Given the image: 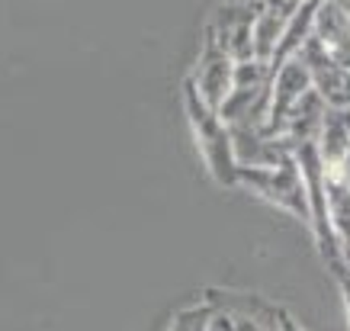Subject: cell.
Masks as SVG:
<instances>
[{"label":"cell","instance_id":"14","mask_svg":"<svg viewBox=\"0 0 350 331\" xmlns=\"http://www.w3.org/2000/svg\"><path fill=\"white\" fill-rule=\"evenodd\" d=\"M338 283H340V293H344V309H347V321H350V270L344 277H338Z\"/></svg>","mask_w":350,"mask_h":331},{"label":"cell","instance_id":"4","mask_svg":"<svg viewBox=\"0 0 350 331\" xmlns=\"http://www.w3.org/2000/svg\"><path fill=\"white\" fill-rule=\"evenodd\" d=\"M234 64L238 62H234L232 55L225 52L222 45L206 32L200 58H196V64H193V71L187 75V81H190L193 90H196L209 107L219 109L225 103V96L232 94V87H234Z\"/></svg>","mask_w":350,"mask_h":331},{"label":"cell","instance_id":"5","mask_svg":"<svg viewBox=\"0 0 350 331\" xmlns=\"http://www.w3.org/2000/svg\"><path fill=\"white\" fill-rule=\"evenodd\" d=\"M299 58L308 64L312 84H315L319 96L328 103V107H350V68L334 62V58L319 45L315 36L302 45Z\"/></svg>","mask_w":350,"mask_h":331},{"label":"cell","instance_id":"12","mask_svg":"<svg viewBox=\"0 0 350 331\" xmlns=\"http://www.w3.org/2000/svg\"><path fill=\"white\" fill-rule=\"evenodd\" d=\"M319 7H321V0H306V3L293 13V20H289L286 32H283V42H280L273 62H270L273 68L289 62V58H296V55L302 52V45H306L308 39H312V32H315V13H319Z\"/></svg>","mask_w":350,"mask_h":331},{"label":"cell","instance_id":"6","mask_svg":"<svg viewBox=\"0 0 350 331\" xmlns=\"http://www.w3.org/2000/svg\"><path fill=\"white\" fill-rule=\"evenodd\" d=\"M232 142L238 168H276V164H283L286 158L296 155L283 135H273L267 126L232 129Z\"/></svg>","mask_w":350,"mask_h":331},{"label":"cell","instance_id":"9","mask_svg":"<svg viewBox=\"0 0 350 331\" xmlns=\"http://www.w3.org/2000/svg\"><path fill=\"white\" fill-rule=\"evenodd\" d=\"M319 155L331 171H340L350 155V107H328L319 129Z\"/></svg>","mask_w":350,"mask_h":331},{"label":"cell","instance_id":"3","mask_svg":"<svg viewBox=\"0 0 350 331\" xmlns=\"http://www.w3.org/2000/svg\"><path fill=\"white\" fill-rule=\"evenodd\" d=\"M260 13V0H225L213 10L206 32L234 62L254 58V23Z\"/></svg>","mask_w":350,"mask_h":331},{"label":"cell","instance_id":"16","mask_svg":"<svg viewBox=\"0 0 350 331\" xmlns=\"http://www.w3.org/2000/svg\"><path fill=\"white\" fill-rule=\"evenodd\" d=\"M302 3H306V0H302Z\"/></svg>","mask_w":350,"mask_h":331},{"label":"cell","instance_id":"7","mask_svg":"<svg viewBox=\"0 0 350 331\" xmlns=\"http://www.w3.org/2000/svg\"><path fill=\"white\" fill-rule=\"evenodd\" d=\"M312 87H315L312 84V71H308V64L299 55L273 68V96H270V122H267V129L273 135H280L286 113L296 107Z\"/></svg>","mask_w":350,"mask_h":331},{"label":"cell","instance_id":"11","mask_svg":"<svg viewBox=\"0 0 350 331\" xmlns=\"http://www.w3.org/2000/svg\"><path fill=\"white\" fill-rule=\"evenodd\" d=\"M328 219L334 225V235L340 241V251H344V261L350 264V181L340 171H331L328 168Z\"/></svg>","mask_w":350,"mask_h":331},{"label":"cell","instance_id":"15","mask_svg":"<svg viewBox=\"0 0 350 331\" xmlns=\"http://www.w3.org/2000/svg\"><path fill=\"white\" fill-rule=\"evenodd\" d=\"M280 331H302V328H299L296 321L289 319L286 312H280Z\"/></svg>","mask_w":350,"mask_h":331},{"label":"cell","instance_id":"10","mask_svg":"<svg viewBox=\"0 0 350 331\" xmlns=\"http://www.w3.org/2000/svg\"><path fill=\"white\" fill-rule=\"evenodd\" d=\"M325 109H328V103H325V100L319 96V90L312 87V90L299 100L296 107L286 113L280 135L293 145V151H296L299 145H306V142L319 139V129H321V119H325Z\"/></svg>","mask_w":350,"mask_h":331},{"label":"cell","instance_id":"2","mask_svg":"<svg viewBox=\"0 0 350 331\" xmlns=\"http://www.w3.org/2000/svg\"><path fill=\"white\" fill-rule=\"evenodd\" d=\"M238 187L251 190L267 203L280 206L283 213H293L296 219H302L308 225V190L296 155L286 158L283 164H276V168H241L238 171Z\"/></svg>","mask_w":350,"mask_h":331},{"label":"cell","instance_id":"13","mask_svg":"<svg viewBox=\"0 0 350 331\" xmlns=\"http://www.w3.org/2000/svg\"><path fill=\"white\" fill-rule=\"evenodd\" d=\"M209 319H213V306L196 302V306H187L177 312L167 331H209Z\"/></svg>","mask_w":350,"mask_h":331},{"label":"cell","instance_id":"8","mask_svg":"<svg viewBox=\"0 0 350 331\" xmlns=\"http://www.w3.org/2000/svg\"><path fill=\"white\" fill-rule=\"evenodd\" d=\"M312 36L334 62L350 68V7L344 0H321Z\"/></svg>","mask_w":350,"mask_h":331},{"label":"cell","instance_id":"1","mask_svg":"<svg viewBox=\"0 0 350 331\" xmlns=\"http://www.w3.org/2000/svg\"><path fill=\"white\" fill-rule=\"evenodd\" d=\"M183 113L187 122L193 129V139L200 148L202 161L209 174L215 177V183L222 187H238V158H234V142H232V129L225 126V119L219 116V109H213L193 90L190 81H183Z\"/></svg>","mask_w":350,"mask_h":331}]
</instances>
